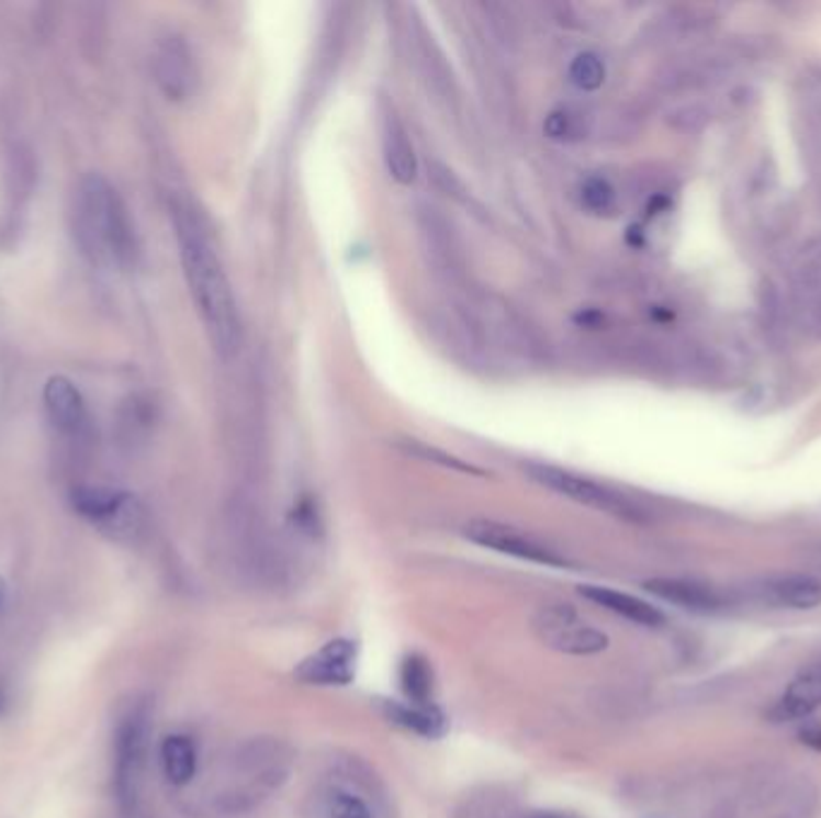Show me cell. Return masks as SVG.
Instances as JSON below:
<instances>
[{
	"label": "cell",
	"instance_id": "obj_1",
	"mask_svg": "<svg viewBox=\"0 0 821 818\" xmlns=\"http://www.w3.org/2000/svg\"><path fill=\"white\" fill-rule=\"evenodd\" d=\"M173 228L178 238V253H181L183 274L198 307V315L204 324L214 350L220 356H234L240 344V315L234 289L226 271L216 257L207 233L202 231L198 218L183 206L173 210Z\"/></svg>",
	"mask_w": 821,
	"mask_h": 818
},
{
	"label": "cell",
	"instance_id": "obj_2",
	"mask_svg": "<svg viewBox=\"0 0 821 818\" xmlns=\"http://www.w3.org/2000/svg\"><path fill=\"white\" fill-rule=\"evenodd\" d=\"M72 236L77 248L97 267L125 269L137 259L133 218L121 194L104 176H87L75 192Z\"/></svg>",
	"mask_w": 821,
	"mask_h": 818
},
{
	"label": "cell",
	"instance_id": "obj_3",
	"mask_svg": "<svg viewBox=\"0 0 821 818\" xmlns=\"http://www.w3.org/2000/svg\"><path fill=\"white\" fill-rule=\"evenodd\" d=\"M293 765L291 749L279 739H250L234 757V777L240 781L226 795L216 797L220 809L228 816L250 814L260 802L289 781Z\"/></svg>",
	"mask_w": 821,
	"mask_h": 818
},
{
	"label": "cell",
	"instance_id": "obj_4",
	"mask_svg": "<svg viewBox=\"0 0 821 818\" xmlns=\"http://www.w3.org/2000/svg\"><path fill=\"white\" fill-rule=\"evenodd\" d=\"M151 704L139 698L127 706L113 735V787L125 816H135L143 792L149 744H151Z\"/></svg>",
	"mask_w": 821,
	"mask_h": 818
},
{
	"label": "cell",
	"instance_id": "obj_5",
	"mask_svg": "<svg viewBox=\"0 0 821 818\" xmlns=\"http://www.w3.org/2000/svg\"><path fill=\"white\" fill-rule=\"evenodd\" d=\"M70 506L85 522L119 542H133L143 536L147 514L139 500L125 490L101 485H77L70 492Z\"/></svg>",
	"mask_w": 821,
	"mask_h": 818
},
{
	"label": "cell",
	"instance_id": "obj_6",
	"mask_svg": "<svg viewBox=\"0 0 821 818\" xmlns=\"http://www.w3.org/2000/svg\"><path fill=\"white\" fill-rule=\"evenodd\" d=\"M526 471H529V475L538 485L553 490L562 497H570L576 504L592 506L596 512L625 518V522H644V512H641L639 504H634L630 497L620 495L618 490L596 483L592 478L574 471H564L548 463H529Z\"/></svg>",
	"mask_w": 821,
	"mask_h": 818
},
{
	"label": "cell",
	"instance_id": "obj_7",
	"mask_svg": "<svg viewBox=\"0 0 821 818\" xmlns=\"http://www.w3.org/2000/svg\"><path fill=\"white\" fill-rule=\"evenodd\" d=\"M538 641L564 655H596L608 648V636L586 625L567 603L546 605L533 617Z\"/></svg>",
	"mask_w": 821,
	"mask_h": 818
},
{
	"label": "cell",
	"instance_id": "obj_8",
	"mask_svg": "<svg viewBox=\"0 0 821 818\" xmlns=\"http://www.w3.org/2000/svg\"><path fill=\"white\" fill-rule=\"evenodd\" d=\"M464 536L471 542L481 545V548L485 550L515 557V560H521V562L553 567V569L570 567V560L562 552H558L555 548H550L548 542L538 540L536 536L526 534V530H519L515 526L487 522V518H476V522H469L464 526Z\"/></svg>",
	"mask_w": 821,
	"mask_h": 818
},
{
	"label": "cell",
	"instance_id": "obj_9",
	"mask_svg": "<svg viewBox=\"0 0 821 818\" xmlns=\"http://www.w3.org/2000/svg\"><path fill=\"white\" fill-rule=\"evenodd\" d=\"M792 305L802 327L821 339V238L802 248L795 259Z\"/></svg>",
	"mask_w": 821,
	"mask_h": 818
},
{
	"label": "cell",
	"instance_id": "obj_10",
	"mask_svg": "<svg viewBox=\"0 0 821 818\" xmlns=\"http://www.w3.org/2000/svg\"><path fill=\"white\" fill-rule=\"evenodd\" d=\"M154 72L161 92L173 101H185L198 87V68L190 46L181 36H164L154 56Z\"/></svg>",
	"mask_w": 821,
	"mask_h": 818
},
{
	"label": "cell",
	"instance_id": "obj_11",
	"mask_svg": "<svg viewBox=\"0 0 821 818\" xmlns=\"http://www.w3.org/2000/svg\"><path fill=\"white\" fill-rule=\"evenodd\" d=\"M356 674V643L351 639H335L325 643L311 658H305L296 677L305 684L317 686H344Z\"/></svg>",
	"mask_w": 821,
	"mask_h": 818
},
{
	"label": "cell",
	"instance_id": "obj_12",
	"mask_svg": "<svg viewBox=\"0 0 821 818\" xmlns=\"http://www.w3.org/2000/svg\"><path fill=\"white\" fill-rule=\"evenodd\" d=\"M44 408L50 425H54L60 435L80 437L87 433L89 413L85 396L80 389H77L68 378H63V374L48 378L44 386Z\"/></svg>",
	"mask_w": 821,
	"mask_h": 818
},
{
	"label": "cell",
	"instance_id": "obj_13",
	"mask_svg": "<svg viewBox=\"0 0 821 818\" xmlns=\"http://www.w3.org/2000/svg\"><path fill=\"white\" fill-rule=\"evenodd\" d=\"M821 708V658L802 668L786 692L780 694L776 706L772 708L774 722H792L810 718L814 710Z\"/></svg>",
	"mask_w": 821,
	"mask_h": 818
},
{
	"label": "cell",
	"instance_id": "obj_14",
	"mask_svg": "<svg viewBox=\"0 0 821 818\" xmlns=\"http://www.w3.org/2000/svg\"><path fill=\"white\" fill-rule=\"evenodd\" d=\"M756 598L790 609H814L821 605V581L810 574L772 576L754 586Z\"/></svg>",
	"mask_w": 821,
	"mask_h": 818
},
{
	"label": "cell",
	"instance_id": "obj_15",
	"mask_svg": "<svg viewBox=\"0 0 821 818\" xmlns=\"http://www.w3.org/2000/svg\"><path fill=\"white\" fill-rule=\"evenodd\" d=\"M764 818H819L821 792L810 777L798 775L778 785L768 799H764Z\"/></svg>",
	"mask_w": 821,
	"mask_h": 818
},
{
	"label": "cell",
	"instance_id": "obj_16",
	"mask_svg": "<svg viewBox=\"0 0 821 818\" xmlns=\"http://www.w3.org/2000/svg\"><path fill=\"white\" fill-rule=\"evenodd\" d=\"M646 591L665 603L691 609V613H716L723 605V598L709 583L689 579H653L646 581Z\"/></svg>",
	"mask_w": 821,
	"mask_h": 818
},
{
	"label": "cell",
	"instance_id": "obj_17",
	"mask_svg": "<svg viewBox=\"0 0 821 818\" xmlns=\"http://www.w3.org/2000/svg\"><path fill=\"white\" fill-rule=\"evenodd\" d=\"M580 593L584 595L586 601H592L594 605H600L603 609H610V613L630 619V621H634V625L661 627L665 621V617H663L659 607H653L651 603L637 598V595L612 591V589H606V586H582Z\"/></svg>",
	"mask_w": 821,
	"mask_h": 818
},
{
	"label": "cell",
	"instance_id": "obj_18",
	"mask_svg": "<svg viewBox=\"0 0 821 818\" xmlns=\"http://www.w3.org/2000/svg\"><path fill=\"white\" fill-rule=\"evenodd\" d=\"M382 154L390 176L402 186H410L418 176V159L414 145L406 135L404 125L396 119H387L382 133Z\"/></svg>",
	"mask_w": 821,
	"mask_h": 818
},
{
	"label": "cell",
	"instance_id": "obj_19",
	"mask_svg": "<svg viewBox=\"0 0 821 818\" xmlns=\"http://www.w3.org/2000/svg\"><path fill=\"white\" fill-rule=\"evenodd\" d=\"M384 716L390 722L404 727V730L438 739L447 732V718L440 708L432 704L428 706H416V704H394V701H384Z\"/></svg>",
	"mask_w": 821,
	"mask_h": 818
},
{
	"label": "cell",
	"instance_id": "obj_20",
	"mask_svg": "<svg viewBox=\"0 0 821 818\" xmlns=\"http://www.w3.org/2000/svg\"><path fill=\"white\" fill-rule=\"evenodd\" d=\"M161 765L166 781L176 787L188 785L198 773V749L188 735H169L161 742Z\"/></svg>",
	"mask_w": 821,
	"mask_h": 818
},
{
	"label": "cell",
	"instance_id": "obj_21",
	"mask_svg": "<svg viewBox=\"0 0 821 818\" xmlns=\"http://www.w3.org/2000/svg\"><path fill=\"white\" fill-rule=\"evenodd\" d=\"M319 809H323V818H378L375 804L363 792L341 783L325 787L323 797H319Z\"/></svg>",
	"mask_w": 821,
	"mask_h": 818
},
{
	"label": "cell",
	"instance_id": "obj_22",
	"mask_svg": "<svg viewBox=\"0 0 821 818\" xmlns=\"http://www.w3.org/2000/svg\"><path fill=\"white\" fill-rule=\"evenodd\" d=\"M400 684L404 696L416 706H428L432 698V668L430 662L418 655L410 653L402 660L400 668Z\"/></svg>",
	"mask_w": 821,
	"mask_h": 818
},
{
	"label": "cell",
	"instance_id": "obj_23",
	"mask_svg": "<svg viewBox=\"0 0 821 818\" xmlns=\"http://www.w3.org/2000/svg\"><path fill=\"white\" fill-rule=\"evenodd\" d=\"M570 80L582 92H596L606 82V65L596 54H580L570 65Z\"/></svg>",
	"mask_w": 821,
	"mask_h": 818
},
{
	"label": "cell",
	"instance_id": "obj_24",
	"mask_svg": "<svg viewBox=\"0 0 821 818\" xmlns=\"http://www.w3.org/2000/svg\"><path fill=\"white\" fill-rule=\"evenodd\" d=\"M582 204L592 214H610L615 210V190L606 178H588L582 186Z\"/></svg>",
	"mask_w": 821,
	"mask_h": 818
},
{
	"label": "cell",
	"instance_id": "obj_25",
	"mask_svg": "<svg viewBox=\"0 0 821 818\" xmlns=\"http://www.w3.org/2000/svg\"><path fill=\"white\" fill-rule=\"evenodd\" d=\"M406 449H408V453H416V457H423V459H435V463H442V466H452V469H459V471H469V473H476V471H473V469H471V466L459 463L457 459L447 457V453H442V451H438V449H428L426 445H408Z\"/></svg>",
	"mask_w": 821,
	"mask_h": 818
},
{
	"label": "cell",
	"instance_id": "obj_26",
	"mask_svg": "<svg viewBox=\"0 0 821 818\" xmlns=\"http://www.w3.org/2000/svg\"><path fill=\"white\" fill-rule=\"evenodd\" d=\"M543 127H546L548 137H553V139H564V137H567V135L572 133V115H570V113H564V111L550 113Z\"/></svg>",
	"mask_w": 821,
	"mask_h": 818
},
{
	"label": "cell",
	"instance_id": "obj_27",
	"mask_svg": "<svg viewBox=\"0 0 821 818\" xmlns=\"http://www.w3.org/2000/svg\"><path fill=\"white\" fill-rule=\"evenodd\" d=\"M802 737H805L807 744H812V747L821 749V727H814V730H807Z\"/></svg>",
	"mask_w": 821,
	"mask_h": 818
},
{
	"label": "cell",
	"instance_id": "obj_28",
	"mask_svg": "<svg viewBox=\"0 0 821 818\" xmlns=\"http://www.w3.org/2000/svg\"><path fill=\"white\" fill-rule=\"evenodd\" d=\"M526 818H576L572 814H562V811H533Z\"/></svg>",
	"mask_w": 821,
	"mask_h": 818
},
{
	"label": "cell",
	"instance_id": "obj_29",
	"mask_svg": "<svg viewBox=\"0 0 821 818\" xmlns=\"http://www.w3.org/2000/svg\"><path fill=\"white\" fill-rule=\"evenodd\" d=\"M5 603H8V583L3 576H0V613L5 609Z\"/></svg>",
	"mask_w": 821,
	"mask_h": 818
},
{
	"label": "cell",
	"instance_id": "obj_30",
	"mask_svg": "<svg viewBox=\"0 0 821 818\" xmlns=\"http://www.w3.org/2000/svg\"><path fill=\"white\" fill-rule=\"evenodd\" d=\"M711 818H735L730 811H716Z\"/></svg>",
	"mask_w": 821,
	"mask_h": 818
},
{
	"label": "cell",
	"instance_id": "obj_31",
	"mask_svg": "<svg viewBox=\"0 0 821 818\" xmlns=\"http://www.w3.org/2000/svg\"><path fill=\"white\" fill-rule=\"evenodd\" d=\"M819 567H821V557H819Z\"/></svg>",
	"mask_w": 821,
	"mask_h": 818
},
{
	"label": "cell",
	"instance_id": "obj_32",
	"mask_svg": "<svg viewBox=\"0 0 821 818\" xmlns=\"http://www.w3.org/2000/svg\"><path fill=\"white\" fill-rule=\"evenodd\" d=\"M819 166H821V164H819ZM819 173H821V171H819Z\"/></svg>",
	"mask_w": 821,
	"mask_h": 818
}]
</instances>
